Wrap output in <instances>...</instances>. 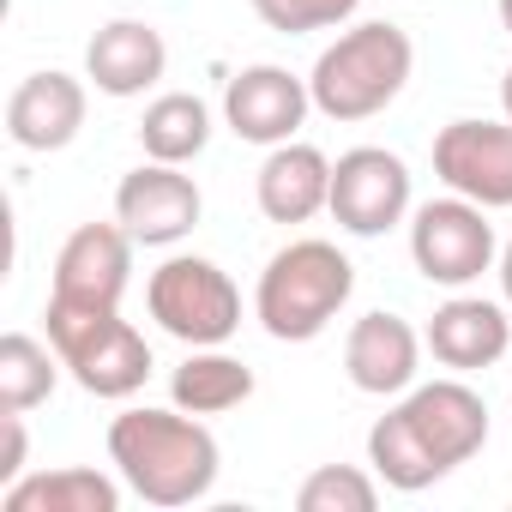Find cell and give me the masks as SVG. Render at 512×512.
Listing matches in <instances>:
<instances>
[{
    "label": "cell",
    "mask_w": 512,
    "mask_h": 512,
    "mask_svg": "<svg viewBox=\"0 0 512 512\" xmlns=\"http://www.w3.org/2000/svg\"><path fill=\"white\" fill-rule=\"evenodd\" d=\"M488 446V404L464 380L410 386L398 410L368 428V464L386 488L422 494Z\"/></svg>",
    "instance_id": "obj_1"
},
{
    "label": "cell",
    "mask_w": 512,
    "mask_h": 512,
    "mask_svg": "<svg viewBox=\"0 0 512 512\" xmlns=\"http://www.w3.org/2000/svg\"><path fill=\"white\" fill-rule=\"evenodd\" d=\"M109 458L145 506H193L217 482V434L187 410H121L109 422Z\"/></svg>",
    "instance_id": "obj_2"
},
{
    "label": "cell",
    "mask_w": 512,
    "mask_h": 512,
    "mask_svg": "<svg viewBox=\"0 0 512 512\" xmlns=\"http://www.w3.org/2000/svg\"><path fill=\"white\" fill-rule=\"evenodd\" d=\"M356 290V266L332 241H290L278 247L266 272H260V290H253V314L260 326L278 338V344H314L350 302Z\"/></svg>",
    "instance_id": "obj_3"
},
{
    "label": "cell",
    "mask_w": 512,
    "mask_h": 512,
    "mask_svg": "<svg viewBox=\"0 0 512 512\" xmlns=\"http://www.w3.org/2000/svg\"><path fill=\"white\" fill-rule=\"evenodd\" d=\"M410 73H416V43L398 25L374 19V25L344 31L332 49H320L308 91L326 121H374L386 103H398Z\"/></svg>",
    "instance_id": "obj_4"
},
{
    "label": "cell",
    "mask_w": 512,
    "mask_h": 512,
    "mask_svg": "<svg viewBox=\"0 0 512 512\" xmlns=\"http://www.w3.org/2000/svg\"><path fill=\"white\" fill-rule=\"evenodd\" d=\"M49 344L67 362V374L91 392V398H133L151 380V344L133 320H121V308H67L49 302Z\"/></svg>",
    "instance_id": "obj_5"
},
{
    "label": "cell",
    "mask_w": 512,
    "mask_h": 512,
    "mask_svg": "<svg viewBox=\"0 0 512 512\" xmlns=\"http://www.w3.org/2000/svg\"><path fill=\"white\" fill-rule=\"evenodd\" d=\"M145 308L151 320L187 344V350H211V344H229L235 326H241V290L229 284V272L217 260H199V253H175L163 260L145 284Z\"/></svg>",
    "instance_id": "obj_6"
},
{
    "label": "cell",
    "mask_w": 512,
    "mask_h": 512,
    "mask_svg": "<svg viewBox=\"0 0 512 512\" xmlns=\"http://www.w3.org/2000/svg\"><path fill=\"white\" fill-rule=\"evenodd\" d=\"M410 260L428 284L440 290H464L494 266V223L476 199L452 193V199H428L410 217Z\"/></svg>",
    "instance_id": "obj_7"
},
{
    "label": "cell",
    "mask_w": 512,
    "mask_h": 512,
    "mask_svg": "<svg viewBox=\"0 0 512 512\" xmlns=\"http://www.w3.org/2000/svg\"><path fill=\"white\" fill-rule=\"evenodd\" d=\"M326 211L338 217V229H350L362 241L398 229L404 211H410V169H404V157L386 151V145L344 151L332 163V205Z\"/></svg>",
    "instance_id": "obj_8"
},
{
    "label": "cell",
    "mask_w": 512,
    "mask_h": 512,
    "mask_svg": "<svg viewBox=\"0 0 512 512\" xmlns=\"http://www.w3.org/2000/svg\"><path fill=\"white\" fill-rule=\"evenodd\" d=\"M133 235L121 223H79L61 253H55V290L49 302L67 308H121L127 284H133Z\"/></svg>",
    "instance_id": "obj_9"
},
{
    "label": "cell",
    "mask_w": 512,
    "mask_h": 512,
    "mask_svg": "<svg viewBox=\"0 0 512 512\" xmlns=\"http://www.w3.org/2000/svg\"><path fill=\"white\" fill-rule=\"evenodd\" d=\"M205 217V199L193 187V175H181V163H139L133 175H121L115 187V223L139 241V247H175L181 235H193Z\"/></svg>",
    "instance_id": "obj_10"
},
{
    "label": "cell",
    "mask_w": 512,
    "mask_h": 512,
    "mask_svg": "<svg viewBox=\"0 0 512 512\" xmlns=\"http://www.w3.org/2000/svg\"><path fill=\"white\" fill-rule=\"evenodd\" d=\"M434 175L482 211L512 205V121H452L434 133Z\"/></svg>",
    "instance_id": "obj_11"
},
{
    "label": "cell",
    "mask_w": 512,
    "mask_h": 512,
    "mask_svg": "<svg viewBox=\"0 0 512 512\" xmlns=\"http://www.w3.org/2000/svg\"><path fill=\"white\" fill-rule=\"evenodd\" d=\"M308 109H314L308 79H296L290 67H272V61L241 67L223 85V121H229V133L247 139V145H266V151L284 145V139H296V127L308 121Z\"/></svg>",
    "instance_id": "obj_12"
},
{
    "label": "cell",
    "mask_w": 512,
    "mask_h": 512,
    "mask_svg": "<svg viewBox=\"0 0 512 512\" xmlns=\"http://www.w3.org/2000/svg\"><path fill=\"white\" fill-rule=\"evenodd\" d=\"M422 344L428 338H416L410 332V320H398V314H362L356 326H350V338H344V374H350V386L356 392H368V398H392V392H410L416 386V368H422Z\"/></svg>",
    "instance_id": "obj_13"
},
{
    "label": "cell",
    "mask_w": 512,
    "mask_h": 512,
    "mask_svg": "<svg viewBox=\"0 0 512 512\" xmlns=\"http://www.w3.org/2000/svg\"><path fill=\"white\" fill-rule=\"evenodd\" d=\"M85 127V85L73 73H31L7 97V139L19 151H61Z\"/></svg>",
    "instance_id": "obj_14"
},
{
    "label": "cell",
    "mask_w": 512,
    "mask_h": 512,
    "mask_svg": "<svg viewBox=\"0 0 512 512\" xmlns=\"http://www.w3.org/2000/svg\"><path fill=\"white\" fill-rule=\"evenodd\" d=\"M428 350L440 368L452 374H476V368H494L506 350H512V320L500 302H482V296H452L434 308L428 320Z\"/></svg>",
    "instance_id": "obj_15"
},
{
    "label": "cell",
    "mask_w": 512,
    "mask_h": 512,
    "mask_svg": "<svg viewBox=\"0 0 512 512\" xmlns=\"http://www.w3.org/2000/svg\"><path fill=\"white\" fill-rule=\"evenodd\" d=\"M253 193H260V211L272 223H308L314 211L332 205V157L320 145L284 139L266 151L260 175H253Z\"/></svg>",
    "instance_id": "obj_16"
},
{
    "label": "cell",
    "mask_w": 512,
    "mask_h": 512,
    "mask_svg": "<svg viewBox=\"0 0 512 512\" xmlns=\"http://www.w3.org/2000/svg\"><path fill=\"white\" fill-rule=\"evenodd\" d=\"M169 67V49H163V31H151L145 19H115L91 37L85 49V79L103 91V97H145Z\"/></svg>",
    "instance_id": "obj_17"
},
{
    "label": "cell",
    "mask_w": 512,
    "mask_h": 512,
    "mask_svg": "<svg viewBox=\"0 0 512 512\" xmlns=\"http://www.w3.org/2000/svg\"><path fill=\"white\" fill-rule=\"evenodd\" d=\"M0 506L7 512H121V482L91 464H67L43 476H19L13 488H0Z\"/></svg>",
    "instance_id": "obj_18"
},
{
    "label": "cell",
    "mask_w": 512,
    "mask_h": 512,
    "mask_svg": "<svg viewBox=\"0 0 512 512\" xmlns=\"http://www.w3.org/2000/svg\"><path fill=\"white\" fill-rule=\"evenodd\" d=\"M169 398H175V410H187V416H223V410H235V404L253 398V368L235 362V356H223L217 344H211V350H193V356L175 368Z\"/></svg>",
    "instance_id": "obj_19"
},
{
    "label": "cell",
    "mask_w": 512,
    "mask_h": 512,
    "mask_svg": "<svg viewBox=\"0 0 512 512\" xmlns=\"http://www.w3.org/2000/svg\"><path fill=\"white\" fill-rule=\"evenodd\" d=\"M139 145L157 163H193L211 145V109L193 91H163L139 121Z\"/></svg>",
    "instance_id": "obj_20"
},
{
    "label": "cell",
    "mask_w": 512,
    "mask_h": 512,
    "mask_svg": "<svg viewBox=\"0 0 512 512\" xmlns=\"http://www.w3.org/2000/svg\"><path fill=\"white\" fill-rule=\"evenodd\" d=\"M61 356H55V344H43V338H31V332H7L0 338V410H37V404H49V392H55V380H61Z\"/></svg>",
    "instance_id": "obj_21"
},
{
    "label": "cell",
    "mask_w": 512,
    "mask_h": 512,
    "mask_svg": "<svg viewBox=\"0 0 512 512\" xmlns=\"http://www.w3.org/2000/svg\"><path fill=\"white\" fill-rule=\"evenodd\" d=\"M302 512H374L380 506V482L356 464H320L302 488H296Z\"/></svg>",
    "instance_id": "obj_22"
},
{
    "label": "cell",
    "mask_w": 512,
    "mask_h": 512,
    "mask_svg": "<svg viewBox=\"0 0 512 512\" xmlns=\"http://www.w3.org/2000/svg\"><path fill=\"white\" fill-rule=\"evenodd\" d=\"M362 0H253L266 31H284V37H308V31H332L344 25Z\"/></svg>",
    "instance_id": "obj_23"
},
{
    "label": "cell",
    "mask_w": 512,
    "mask_h": 512,
    "mask_svg": "<svg viewBox=\"0 0 512 512\" xmlns=\"http://www.w3.org/2000/svg\"><path fill=\"white\" fill-rule=\"evenodd\" d=\"M0 428H7V452H0V488H13L25 476V416L0 410Z\"/></svg>",
    "instance_id": "obj_24"
},
{
    "label": "cell",
    "mask_w": 512,
    "mask_h": 512,
    "mask_svg": "<svg viewBox=\"0 0 512 512\" xmlns=\"http://www.w3.org/2000/svg\"><path fill=\"white\" fill-rule=\"evenodd\" d=\"M500 296H506V308H512V241L500 247Z\"/></svg>",
    "instance_id": "obj_25"
},
{
    "label": "cell",
    "mask_w": 512,
    "mask_h": 512,
    "mask_svg": "<svg viewBox=\"0 0 512 512\" xmlns=\"http://www.w3.org/2000/svg\"><path fill=\"white\" fill-rule=\"evenodd\" d=\"M500 103H506V121H512V67H506V79H500Z\"/></svg>",
    "instance_id": "obj_26"
},
{
    "label": "cell",
    "mask_w": 512,
    "mask_h": 512,
    "mask_svg": "<svg viewBox=\"0 0 512 512\" xmlns=\"http://www.w3.org/2000/svg\"><path fill=\"white\" fill-rule=\"evenodd\" d=\"M500 25H506V37H512V0H500Z\"/></svg>",
    "instance_id": "obj_27"
}]
</instances>
